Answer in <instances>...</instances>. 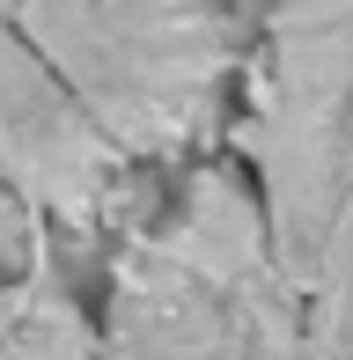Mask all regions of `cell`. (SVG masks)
<instances>
[{
	"label": "cell",
	"instance_id": "1",
	"mask_svg": "<svg viewBox=\"0 0 353 360\" xmlns=\"http://www.w3.org/2000/svg\"><path fill=\"white\" fill-rule=\"evenodd\" d=\"M89 360H302V287L236 162H176L169 199L110 228Z\"/></svg>",
	"mask_w": 353,
	"mask_h": 360
},
{
	"label": "cell",
	"instance_id": "2",
	"mask_svg": "<svg viewBox=\"0 0 353 360\" xmlns=\"http://www.w3.org/2000/svg\"><path fill=\"white\" fill-rule=\"evenodd\" d=\"M8 15L133 169L221 140L250 0H8Z\"/></svg>",
	"mask_w": 353,
	"mask_h": 360
},
{
	"label": "cell",
	"instance_id": "3",
	"mask_svg": "<svg viewBox=\"0 0 353 360\" xmlns=\"http://www.w3.org/2000/svg\"><path fill=\"white\" fill-rule=\"evenodd\" d=\"M221 140L302 287L353 214V0H258Z\"/></svg>",
	"mask_w": 353,
	"mask_h": 360
},
{
	"label": "cell",
	"instance_id": "4",
	"mask_svg": "<svg viewBox=\"0 0 353 360\" xmlns=\"http://www.w3.org/2000/svg\"><path fill=\"white\" fill-rule=\"evenodd\" d=\"M133 162L89 125L67 81L0 8V191L59 243H103L125 221Z\"/></svg>",
	"mask_w": 353,
	"mask_h": 360
},
{
	"label": "cell",
	"instance_id": "5",
	"mask_svg": "<svg viewBox=\"0 0 353 360\" xmlns=\"http://www.w3.org/2000/svg\"><path fill=\"white\" fill-rule=\"evenodd\" d=\"M96 309L59 265V236H37L0 272V360H89Z\"/></svg>",
	"mask_w": 353,
	"mask_h": 360
},
{
	"label": "cell",
	"instance_id": "6",
	"mask_svg": "<svg viewBox=\"0 0 353 360\" xmlns=\"http://www.w3.org/2000/svg\"><path fill=\"white\" fill-rule=\"evenodd\" d=\"M302 360H353V214L302 280Z\"/></svg>",
	"mask_w": 353,
	"mask_h": 360
},
{
	"label": "cell",
	"instance_id": "7",
	"mask_svg": "<svg viewBox=\"0 0 353 360\" xmlns=\"http://www.w3.org/2000/svg\"><path fill=\"white\" fill-rule=\"evenodd\" d=\"M37 236H52V228H37V221H30V214H23V206H15V199H8V191H0V272H8V265H15V257H23V250H30V243H37Z\"/></svg>",
	"mask_w": 353,
	"mask_h": 360
},
{
	"label": "cell",
	"instance_id": "8",
	"mask_svg": "<svg viewBox=\"0 0 353 360\" xmlns=\"http://www.w3.org/2000/svg\"><path fill=\"white\" fill-rule=\"evenodd\" d=\"M0 8H8V0H0Z\"/></svg>",
	"mask_w": 353,
	"mask_h": 360
}]
</instances>
